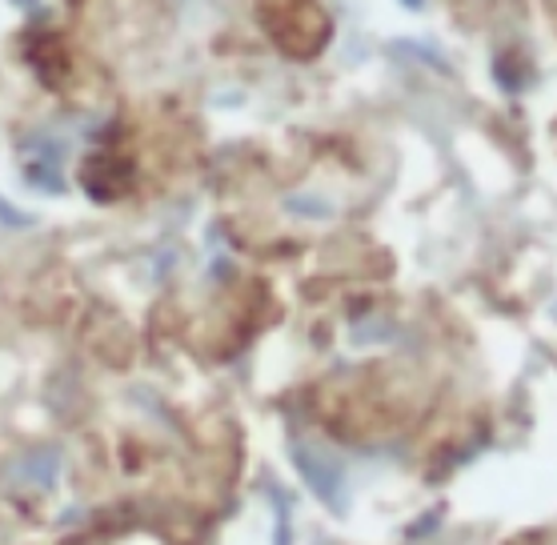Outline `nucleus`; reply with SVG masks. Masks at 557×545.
Listing matches in <instances>:
<instances>
[{
	"label": "nucleus",
	"instance_id": "f257e3e1",
	"mask_svg": "<svg viewBox=\"0 0 557 545\" xmlns=\"http://www.w3.org/2000/svg\"><path fill=\"white\" fill-rule=\"evenodd\" d=\"M293 457H297V466H301V473L309 478V485H313L317 494L325 497V501H337V485H342L337 461H330L321 449H305V445H297Z\"/></svg>",
	"mask_w": 557,
	"mask_h": 545
}]
</instances>
